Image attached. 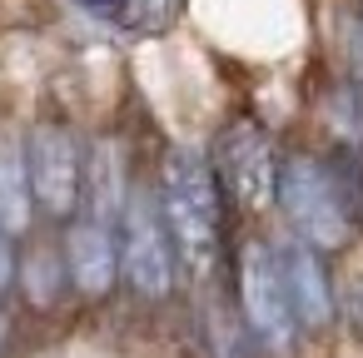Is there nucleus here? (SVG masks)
I'll return each mask as SVG.
<instances>
[{
	"label": "nucleus",
	"mask_w": 363,
	"mask_h": 358,
	"mask_svg": "<svg viewBox=\"0 0 363 358\" xmlns=\"http://www.w3.org/2000/svg\"><path fill=\"white\" fill-rule=\"evenodd\" d=\"M26 164H30V189H35L40 214L70 219L85 204V164H90V150L60 120H40L26 135Z\"/></svg>",
	"instance_id": "39448f33"
},
{
	"label": "nucleus",
	"mask_w": 363,
	"mask_h": 358,
	"mask_svg": "<svg viewBox=\"0 0 363 358\" xmlns=\"http://www.w3.org/2000/svg\"><path fill=\"white\" fill-rule=\"evenodd\" d=\"M358 55H363V11H358V45H353Z\"/></svg>",
	"instance_id": "a211bd4d"
},
{
	"label": "nucleus",
	"mask_w": 363,
	"mask_h": 358,
	"mask_svg": "<svg viewBox=\"0 0 363 358\" xmlns=\"http://www.w3.org/2000/svg\"><path fill=\"white\" fill-rule=\"evenodd\" d=\"M35 214V189H30V164H26V145L0 140V224L11 234H26Z\"/></svg>",
	"instance_id": "9d476101"
},
{
	"label": "nucleus",
	"mask_w": 363,
	"mask_h": 358,
	"mask_svg": "<svg viewBox=\"0 0 363 358\" xmlns=\"http://www.w3.org/2000/svg\"><path fill=\"white\" fill-rule=\"evenodd\" d=\"M219 174L199 150L174 145L160 164V209L179 254V269L204 279L219 259V234H224V209H219Z\"/></svg>",
	"instance_id": "f257e3e1"
},
{
	"label": "nucleus",
	"mask_w": 363,
	"mask_h": 358,
	"mask_svg": "<svg viewBox=\"0 0 363 358\" xmlns=\"http://www.w3.org/2000/svg\"><path fill=\"white\" fill-rule=\"evenodd\" d=\"M16 234L0 224V293H6L11 284H16V269H21V259H16V244H11Z\"/></svg>",
	"instance_id": "4468645a"
},
{
	"label": "nucleus",
	"mask_w": 363,
	"mask_h": 358,
	"mask_svg": "<svg viewBox=\"0 0 363 358\" xmlns=\"http://www.w3.org/2000/svg\"><path fill=\"white\" fill-rule=\"evenodd\" d=\"M21 284H26V298L35 303V308H50L60 293H65V284H70V269H65V249H30L26 259H21Z\"/></svg>",
	"instance_id": "9b49d317"
},
{
	"label": "nucleus",
	"mask_w": 363,
	"mask_h": 358,
	"mask_svg": "<svg viewBox=\"0 0 363 358\" xmlns=\"http://www.w3.org/2000/svg\"><path fill=\"white\" fill-rule=\"evenodd\" d=\"M239 303H244V323L259 343H269V348L294 343V333L303 323L294 313V293H289L279 244H269V239L244 244V254H239Z\"/></svg>",
	"instance_id": "7ed1b4c3"
},
{
	"label": "nucleus",
	"mask_w": 363,
	"mask_h": 358,
	"mask_svg": "<svg viewBox=\"0 0 363 358\" xmlns=\"http://www.w3.org/2000/svg\"><path fill=\"white\" fill-rule=\"evenodd\" d=\"M284 254V274H289V293H294V313L303 328H328L333 323V289H328V269H323V249L308 239L279 244Z\"/></svg>",
	"instance_id": "6e6552de"
},
{
	"label": "nucleus",
	"mask_w": 363,
	"mask_h": 358,
	"mask_svg": "<svg viewBox=\"0 0 363 358\" xmlns=\"http://www.w3.org/2000/svg\"><path fill=\"white\" fill-rule=\"evenodd\" d=\"M120 264H125V279L135 284L140 298H164V293L174 289L179 254H174L164 209L155 204L150 184H135L130 199H125V219H120Z\"/></svg>",
	"instance_id": "20e7f679"
},
{
	"label": "nucleus",
	"mask_w": 363,
	"mask_h": 358,
	"mask_svg": "<svg viewBox=\"0 0 363 358\" xmlns=\"http://www.w3.org/2000/svg\"><path fill=\"white\" fill-rule=\"evenodd\" d=\"M6 338H11V318H6V308H0V353H6Z\"/></svg>",
	"instance_id": "f3484780"
},
{
	"label": "nucleus",
	"mask_w": 363,
	"mask_h": 358,
	"mask_svg": "<svg viewBox=\"0 0 363 358\" xmlns=\"http://www.w3.org/2000/svg\"><path fill=\"white\" fill-rule=\"evenodd\" d=\"M274 194H279V209L294 224V234L318 249H343L363 219V209L353 204L363 194V179L348 164H323L313 155H289L279 164Z\"/></svg>",
	"instance_id": "f03ea898"
},
{
	"label": "nucleus",
	"mask_w": 363,
	"mask_h": 358,
	"mask_svg": "<svg viewBox=\"0 0 363 358\" xmlns=\"http://www.w3.org/2000/svg\"><path fill=\"white\" fill-rule=\"evenodd\" d=\"M80 11H90V16H120L125 11V0H75Z\"/></svg>",
	"instance_id": "2eb2a0df"
},
{
	"label": "nucleus",
	"mask_w": 363,
	"mask_h": 358,
	"mask_svg": "<svg viewBox=\"0 0 363 358\" xmlns=\"http://www.w3.org/2000/svg\"><path fill=\"white\" fill-rule=\"evenodd\" d=\"M214 174H219V189L229 199H239L244 209H269L274 204V189H279V160H274V145L269 135L254 125V120H229L214 140Z\"/></svg>",
	"instance_id": "423d86ee"
},
{
	"label": "nucleus",
	"mask_w": 363,
	"mask_h": 358,
	"mask_svg": "<svg viewBox=\"0 0 363 358\" xmlns=\"http://www.w3.org/2000/svg\"><path fill=\"white\" fill-rule=\"evenodd\" d=\"M209 338H214V353H219V358H249V333H244V323H239V313H234L229 303L214 308Z\"/></svg>",
	"instance_id": "f8f14e48"
},
{
	"label": "nucleus",
	"mask_w": 363,
	"mask_h": 358,
	"mask_svg": "<svg viewBox=\"0 0 363 358\" xmlns=\"http://www.w3.org/2000/svg\"><path fill=\"white\" fill-rule=\"evenodd\" d=\"M65 269H70V289H80L85 298H100L115 289L120 279V224H105L95 214L75 219L65 234Z\"/></svg>",
	"instance_id": "0eeeda50"
},
{
	"label": "nucleus",
	"mask_w": 363,
	"mask_h": 358,
	"mask_svg": "<svg viewBox=\"0 0 363 358\" xmlns=\"http://www.w3.org/2000/svg\"><path fill=\"white\" fill-rule=\"evenodd\" d=\"M125 164H120V145L115 140H95L90 145V164H85V204L95 219L120 224L125 219Z\"/></svg>",
	"instance_id": "1a4fd4ad"
},
{
	"label": "nucleus",
	"mask_w": 363,
	"mask_h": 358,
	"mask_svg": "<svg viewBox=\"0 0 363 358\" xmlns=\"http://www.w3.org/2000/svg\"><path fill=\"white\" fill-rule=\"evenodd\" d=\"M348 318H353V333H363V284L348 289Z\"/></svg>",
	"instance_id": "dca6fc26"
},
{
	"label": "nucleus",
	"mask_w": 363,
	"mask_h": 358,
	"mask_svg": "<svg viewBox=\"0 0 363 358\" xmlns=\"http://www.w3.org/2000/svg\"><path fill=\"white\" fill-rule=\"evenodd\" d=\"M179 11V0H125V21L130 26H140V30H160V26H169V16Z\"/></svg>",
	"instance_id": "ddd939ff"
}]
</instances>
